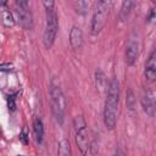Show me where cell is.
I'll return each instance as SVG.
<instances>
[{"label": "cell", "instance_id": "3957f363", "mask_svg": "<svg viewBox=\"0 0 156 156\" xmlns=\"http://www.w3.org/2000/svg\"><path fill=\"white\" fill-rule=\"evenodd\" d=\"M50 104H51V112L55 121L62 126L65 121V112H66V99L60 88V84L55 78L50 82Z\"/></svg>", "mask_w": 156, "mask_h": 156}, {"label": "cell", "instance_id": "8992f818", "mask_svg": "<svg viewBox=\"0 0 156 156\" xmlns=\"http://www.w3.org/2000/svg\"><path fill=\"white\" fill-rule=\"evenodd\" d=\"M16 6V17L18 23L24 29H32L33 28V15L29 9V2L26 0H17L15 2Z\"/></svg>", "mask_w": 156, "mask_h": 156}, {"label": "cell", "instance_id": "6da1fadb", "mask_svg": "<svg viewBox=\"0 0 156 156\" xmlns=\"http://www.w3.org/2000/svg\"><path fill=\"white\" fill-rule=\"evenodd\" d=\"M119 106V83L117 78H112L107 91L104 106V124L108 130H112L117 123V113Z\"/></svg>", "mask_w": 156, "mask_h": 156}, {"label": "cell", "instance_id": "7a4b0ae2", "mask_svg": "<svg viewBox=\"0 0 156 156\" xmlns=\"http://www.w3.org/2000/svg\"><path fill=\"white\" fill-rule=\"evenodd\" d=\"M43 5L45 7V27L43 34V43L46 49H51L58 30V16L55 10L54 1H44Z\"/></svg>", "mask_w": 156, "mask_h": 156}, {"label": "cell", "instance_id": "277c9868", "mask_svg": "<svg viewBox=\"0 0 156 156\" xmlns=\"http://www.w3.org/2000/svg\"><path fill=\"white\" fill-rule=\"evenodd\" d=\"M112 7V1H96L91 16V22H90V33L93 35H98L102 28L105 27L110 10Z\"/></svg>", "mask_w": 156, "mask_h": 156}, {"label": "cell", "instance_id": "4fadbf2b", "mask_svg": "<svg viewBox=\"0 0 156 156\" xmlns=\"http://www.w3.org/2000/svg\"><path fill=\"white\" fill-rule=\"evenodd\" d=\"M33 134H34L35 141L38 144H41L43 138H44V124H43L41 118L39 117H35L33 121Z\"/></svg>", "mask_w": 156, "mask_h": 156}, {"label": "cell", "instance_id": "9c48e42d", "mask_svg": "<svg viewBox=\"0 0 156 156\" xmlns=\"http://www.w3.org/2000/svg\"><path fill=\"white\" fill-rule=\"evenodd\" d=\"M144 77L149 83L156 82V49H154L150 52V55L145 62Z\"/></svg>", "mask_w": 156, "mask_h": 156}, {"label": "cell", "instance_id": "e0dca14e", "mask_svg": "<svg viewBox=\"0 0 156 156\" xmlns=\"http://www.w3.org/2000/svg\"><path fill=\"white\" fill-rule=\"evenodd\" d=\"M95 82H96V87L102 91L105 89V84H106V79H105V74L101 69H98L95 72Z\"/></svg>", "mask_w": 156, "mask_h": 156}, {"label": "cell", "instance_id": "7c38bea8", "mask_svg": "<svg viewBox=\"0 0 156 156\" xmlns=\"http://www.w3.org/2000/svg\"><path fill=\"white\" fill-rule=\"evenodd\" d=\"M135 5V1H132V0H126L122 2L121 5V10H119V13H118V20L119 22H126L133 10Z\"/></svg>", "mask_w": 156, "mask_h": 156}, {"label": "cell", "instance_id": "ffe728a7", "mask_svg": "<svg viewBox=\"0 0 156 156\" xmlns=\"http://www.w3.org/2000/svg\"><path fill=\"white\" fill-rule=\"evenodd\" d=\"M147 21L149 22H152V23H156V9H152L147 16Z\"/></svg>", "mask_w": 156, "mask_h": 156}, {"label": "cell", "instance_id": "5b68a950", "mask_svg": "<svg viewBox=\"0 0 156 156\" xmlns=\"http://www.w3.org/2000/svg\"><path fill=\"white\" fill-rule=\"evenodd\" d=\"M73 127L76 133V144L80 151L82 155H87L89 150V134H88V127L84 117L82 115L76 116L73 118Z\"/></svg>", "mask_w": 156, "mask_h": 156}, {"label": "cell", "instance_id": "ac0fdd59", "mask_svg": "<svg viewBox=\"0 0 156 156\" xmlns=\"http://www.w3.org/2000/svg\"><path fill=\"white\" fill-rule=\"evenodd\" d=\"M7 106L10 111H15L16 110V95H9L7 98Z\"/></svg>", "mask_w": 156, "mask_h": 156}, {"label": "cell", "instance_id": "ba28073f", "mask_svg": "<svg viewBox=\"0 0 156 156\" xmlns=\"http://www.w3.org/2000/svg\"><path fill=\"white\" fill-rule=\"evenodd\" d=\"M138 56H139V40L132 35L126 48V63L128 66H133L136 62Z\"/></svg>", "mask_w": 156, "mask_h": 156}, {"label": "cell", "instance_id": "52a82bcc", "mask_svg": "<svg viewBox=\"0 0 156 156\" xmlns=\"http://www.w3.org/2000/svg\"><path fill=\"white\" fill-rule=\"evenodd\" d=\"M140 104L144 112L147 116L152 117L156 112V91L152 89L145 90L140 98Z\"/></svg>", "mask_w": 156, "mask_h": 156}, {"label": "cell", "instance_id": "7402d4cb", "mask_svg": "<svg viewBox=\"0 0 156 156\" xmlns=\"http://www.w3.org/2000/svg\"><path fill=\"white\" fill-rule=\"evenodd\" d=\"M11 65L10 63H2L1 66H0V69H1V72H5V71H10L11 69Z\"/></svg>", "mask_w": 156, "mask_h": 156}, {"label": "cell", "instance_id": "2e32d148", "mask_svg": "<svg viewBox=\"0 0 156 156\" xmlns=\"http://www.w3.org/2000/svg\"><path fill=\"white\" fill-rule=\"evenodd\" d=\"M73 9L77 13L85 15L88 9H89V2L88 1H74L73 2Z\"/></svg>", "mask_w": 156, "mask_h": 156}, {"label": "cell", "instance_id": "44dd1931", "mask_svg": "<svg viewBox=\"0 0 156 156\" xmlns=\"http://www.w3.org/2000/svg\"><path fill=\"white\" fill-rule=\"evenodd\" d=\"M113 156H127V155H126V152L123 151V149H122V147H118V149H116V151H115Z\"/></svg>", "mask_w": 156, "mask_h": 156}, {"label": "cell", "instance_id": "d6986e66", "mask_svg": "<svg viewBox=\"0 0 156 156\" xmlns=\"http://www.w3.org/2000/svg\"><path fill=\"white\" fill-rule=\"evenodd\" d=\"M20 140H21V143L24 144V145L28 144V133H27V129H26V128H23L22 132L20 133Z\"/></svg>", "mask_w": 156, "mask_h": 156}, {"label": "cell", "instance_id": "5bb4252c", "mask_svg": "<svg viewBox=\"0 0 156 156\" xmlns=\"http://www.w3.org/2000/svg\"><path fill=\"white\" fill-rule=\"evenodd\" d=\"M57 155H58V156H72L71 145H69V143H68L67 139H62V140L58 143Z\"/></svg>", "mask_w": 156, "mask_h": 156}, {"label": "cell", "instance_id": "9a60e30c", "mask_svg": "<svg viewBox=\"0 0 156 156\" xmlns=\"http://www.w3.org/2000/svg\"><path fill=\"white\" fill-rule=\"evenodd\" d=\"M126 104H127V107L129 111H133L135 108V104H136V99H135V95L133 93V90L130 88H128L127 90V96H126Z\"/></svg>", "mask_w": 156, "mask_h": 156}, {"label": "cell", "instance_id": "8fae6325", "mask_svg": "<svg viewBox=\"0 0 156 156\" xmlns=\"http://www.w3.org/2000/svg\"><path fill=\"white\" fill-rule=\"evenodd\" d=\"M0 10H1V22H2V26L5 28H12L15 26L16 21L13 18V15L11 13V11L7 7V2L6 1H2L0 4Z\"/></svg>", "mask_w": 156, "mask_h": 156}, {"label": "cell", "instance_id": "30bf717a", "mask_svg": "<svg viewBox=\"0 0 156 156\" xmlns=\"http://www.w3.org/2000/svg\"><path fill=\"white\" fill-rule=\"evenodd\" d=\"M69 45L73 50H79L83 46V32L78 26H72L69 30Z\"/></svg>", "mask_w": 156, "mask_h": 156}]
</instances>
